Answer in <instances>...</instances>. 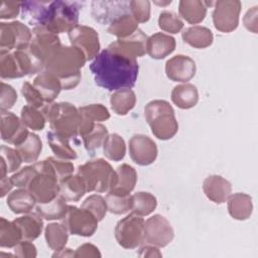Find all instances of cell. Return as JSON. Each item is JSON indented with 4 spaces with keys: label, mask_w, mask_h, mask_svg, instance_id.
Segmentation results:
<instances>
[{
    "label": "cell",
    "mask_w": 258,
    "mask_h": 258,
    "mask_svg": "<svg viewBox=\"0 0 258 258\" xmlns=\"http://www.w3.org/2000/svg\"><path fill=\"white\" fill-rule=\"evenodd\" d=\"M130 14L138 23L147 22L150 18V2L147 0L130 1Z\"/></svg>",
    "instance_id": "49"
},
{
    "label": "cell",
    "mask_w": 258,
    "mask_h": 258,
    "mask_svg": "<svg viewBox=\"0 0 258 258\" xmlns=\"http://www.w3.org/2000/svg\"><path fill=\"white\" fill-rule=\"evenodd\" d=\"M90 70L97 86L118 91L135 86L139 66L136 58L108 46L94 58Z\"/></svg>",
    "instance_id": "1"
},
{
    "label": "cell",
    "mask_w": 258,
    "mask_h": 258,
    "mask_svg": "<svg viewBox=\"0 0 258 258\" xmlns=\"http://www.w3.org/2000/svg\"><path fill=\"white\" fill-rule=\"evenodd\" d=\"M21 121L23 124L33 130V131H39L42 130L45 126V118L42 114V112L38 111L37 108H34L32 106L26 105L21 109Z\"/></svg>",
    "instance_id": "44"
},
{
    "label": "cell",
    "mask_w": 258,
    "mask_h": 258,
    "mask_svg": "<svg viewBox=\"0 0 258 258\" xmlns=\"http://www.w3.org/2000/svg\"><path fill=\"white\" fill-rule=\"evenodd\" d=\"M104 155L113 161H120L126 154L124 139L117 133L109 134L103 144Z\"/></svg>",
    "instance_id": "39"
},
{
    "label": "cell",
    "mask_w": 258,
    "mask_h": 258,
    "mask_svg": "<svg viewBox=\"0 0 258 258\" xmlns=\"http://www.w3.org/2000/svg\"><path fill=\"white\" fill-rule=\"evenodd\" d=\"M112 110L120 116H124L131 111L136 104V95L131 89L115 91L110 98Z\"/></svg>",
    "instance_id": "33"
},
{
    "label": "cell",
    "mask_w": 258,
    "mask_h": 258,
    "mask_svg": "<svg viewBox=\"0 0 258 258\" xmlns=\"http://www.w3.org/2000/svg\"><path fill=\"white\" fill-rule=\"evenodd\" d=\"M207 9L205 1L181 0L178 4L179 16L190 24L202 22L207 15Z\"/></svg>",
    "instance_id": "30"
},
{
    "label": "cell",
    "mask_w": 258,
    "mask_h": 258,
    "mask_svg": "<svg viewBox=\"0 0 258 258\" xmlns=\"http://www.w3.org/2000/svg\"><path fill=\"white\" fill-rule=\"evenodd\" d=\"M68 207L69 206L67 205V201L62 197L57 196L55 199L48 203L37 204L34 209L35 213L38 214L42 219L52 221L62 220L67 214Z\"/></svg>",
    "instance_id": "32"
},
{
    "label": "cell",
    "mask_w": 258,
    "mask_h": 258,
    "mask_svg": "<svg viewBox=\"0 0 258 258\" xmlns=\"http://www.w3.org/2000/svg\"><path fill=\"white\" fill-rule=\"evenodd\" d=\"M181 37L185 43L195 48H206L213 43L214 35L213 32L205 26L194 25L185 28Z\"/></svg>",
    "instance_id": "28"
},
{
    "label": "cell",
    "mask_w": 258,
    "mask_h": 258,
    "mask_svg": "<svg viewBox=\"0 0 258 258\" xmlns=\"http://www.w3.org/2000/svg\"><path fill=\"white\" fill-rule=\"evenodd\" d=\"M32 31L20 21L0 23V51L23 49L29 46Z\"/></svg>",
    "instance_id": "9"
},
{
    "label": "cell",
    "mask_w": 258,
    "mask_h": 258,
    "mask_svg": "<svg viewBox=\"0 0 258 258\" xmlns=\"http://www.w3.org/2000/svg\"><path fill=\"white\" fill-rule=\"evenodd\" d=\"M29 131L15 114L9 111H1V138L3 141L15 146L22 143Z\"/></svg>",
    "instance_id": "16"
},
{
    "label": "cell",
    "mask_w": 258,
    "mask_h": 258,
    "mask_svg": "<svg viewBox=\"0 0 258 258\" xmlns=\"http://www.w3.org/2000/svg\"><path fill=\"white\" fill-rule=\"evenodd\" d=\"M242 3L239 0H220L215 2L213 22L217 30L223 33L234 31L239 24Z\"/></svg>",
    "instance_id": "11"
},
{
    "label": "cell",
    "mask_w": 258,
    "mask_h": 258,
    "mask_svg": "<svg viewBox=\"0 0 258 258\" xmlns=\"http://www.w3.org/2000/svg\"><path fill=\"white\" fill-rule=\"evenodd\" d=\"M7 206L14 214H28L36 206V201L26 188H18L7 197Z\"/></svg>",
    "instance_id": "29"
},
{
    "label": "cell",
    "mask_w": 258,
    "mask_h": 258,
    "mask_svg": "<svg viewBox=\"0 0 258 258\" xmlns=\"http://www.w3.org/2000/svg\"><path fill=\"white\" fill-rule=\"evenodd\" d=\"M86 61V55L78 47L59 44L47 54L44 71L59 79L62 90H71L79 85L82 78L81 69Z\"/></svg>",
    "instance_id": "2"
},
{
    "label": "cell",
    "mask_w": 258,
    "mask_h": 258,
    "mask_svg": "<svg viewBox=\"0 0 258 258\" xmlns=\"http://www.w3.org/2000/svg\"><path fill=\"white\" fill-rule=\"evenodd\" d=\"M35 166L34 164L25 166L21 168L19 171L14 173L10 178L14 184V186L19 187V188H26L28 182L30 181L31 177L35 173Z\"/></svg>",
    "instance_id": "53"
},
{
    "label": "cell",
    "mask_w": 258,
    "mask_h": 258,
    "mask_svg": "<svg viewBox=\"0 0 258 258\" xmlns=\"http://www.w3.org/2000/svg\"><path fill=\"white\" fill-rule=\"evenodd\" d=\"M130 13V1H93L92 16L101 24H111L118 17Z\"/></svg>",
    "instance_id": "15"
},
{
    "label": "cell",
    "mask_w": 258,
    "mask_h": 258,
    "mask_svg": "<svg viewBox=\"0 0 258 258\" xmlns=\"http://www.w3.org/2000/svg\"><path fill=\"white\" fill-rule=\"evenodd\" d=\"M80 8L79 2L50 1L46 22L43 27L55 34L69 33L78 26Z\"/></svg>",
    "instance_id": "7"
},
{
    "label": "cell",
    "mask_w": 258,
    "mask_h": 258,
    "mask_svg": "<svg viewBox=\"0 0 258 258\" xmlns=\"http://www.w3.org/2000/svg\"><path fill=\"white\" fill-rule=\"evenodd\" d=\"M175 39L169 34L156 32L147 38L146 51L154 59H162L175 48Z\"/></svg>",
    "instance_id": "22"
},
{
    "label": "cell",
    "mask_w": 258,
    "mask_h": 258,
    "mask_svg": "<svg viewBox=\"0 0 258 258\" xmlns=\"http://www.w3.org/2000/svg\"><path fill=\"white\" fill-rule=\"evenodd\" d=\"M81 117L94 123L106 121L110 118L108 109L102 104H91L79 108Z\"/></svg>",
    "instance_id": "45"
},
{
    "label": "cell",
    "mask_w": 258,
    "mask_h": 258,
    "mask_svg": "<svg viewBox=\"0 0 258 258\" xmlns=\"http://www.w3.org/2000/svg\"><path fill=\"white\" fill-rule=\"evenodd\" d=\"M138 29V22L130 13L124 14L109 24L108 32L118 38H125Z\"/></svg>",
    "instance_id": "38"
},
{
    "label": "cell",
    "mask_w": 258,
    "mask_h": 258,
    "mask_svg": "<svg viewBox=\"0 0 258 258\" xmlns=\"http://www.w3.org/2000/svg\"><path fill=\"white\" fill-rule=\"evenodd\" d=\"M0 153H1V158L6 163L8 173L16 171L20 167L21 163L23 162L22 158L16 148L14 149L9 146L2 145L0 148Z\"/></svg>",
    "instance_id": "48"
},
{
    "label": "cell",
    "mask_w": 258,
    "mask_h": 258,
    "mask_svg": "<svg viewBox=\"0 0 258 258\" xmlns=\"http://www.w3.org/2000/svg\"><path fill=\"white\" fill-rule=\"evenodd\" d=\"M42 114L49 122L50 129L67 140L75 139L79 135L81 114L79 109L71 103H47L42 107Z\"/></svg>",
    "instance_id": "3"
},
{
    "label": "cell",
    "mask_w": 258,
    "mask_h": 258,
    "mask_svg": "<svg viewBox=\"0 0 258 258\" xmlns=\"http://www.w3.org/2000/svg\"><path fill=\"white\" fill-rule=\"evenodd\" d=\"M228 212L230 216L239 221L250 218L253 211L252 198L244 192H236L228 198Z\"/></svg>",
    "instance_id": "24"
},
{
    "label": "cell",
    "mask_w": 258,
    "mask_h": 258,
    "mask_svg": "<svg viewBox=\"0 0 258 258\" xmlns=\"http://www.w3.org/2000/svg\"><path fill=\"white\" fill-rule=\"evenodd\" d=\"M74 257H101V253L95 245L86 243L78 247Z\"/></svg>",
    "instance_id": "56"
},
{
    "label": "cell",
    "mask_w": 258,
    "mask_h": 258,
    "mask_svg": "<svg viewBox=\"0 0 258 258\" xmlns=\"http://www.w3.org/2000/svg\"><path fill=\"white\" fill-rule=\"evenodd\" d=\"M97 218L88 210L69 206L66 216L62 218V224L72 235L91 237L98 228Z\"/></svg>",
    "instance_id": "10"
},
{
    "label": "cell",
    "mask_w": 258,
    "mask_h": 258,
    "mask_svg": "<svg viewBox=\"0 0 258 258\" xmlns=\"http://www.w3.org/2000/svg\"><path fill=\"white\" fill-rule=\"evenodd\" d=\"M144 224L142 216L131 213L118 221L115 227V238L125 249H134L144 240Z\"/></svg>",
    "instance_id": "8"
},
{
    "label": "cell",
    "mask_w": 258,
    "mask_h": 258,
    "mask_svg": "<svg viewBox=\"0 0 258 258\" xmlns=\"http://www.w3.org/2000/svg\"><path fill=\"white\" fill-rule=\"evenodd\" d=\"M197 67L192 58L187 55L177 54L165 63V74L173 82L186 83L196 75Z\"/></svg>",
    "instance_id": "17"
},
{
    "label": "cell",
    "mask_w": 258,
    "mask_h": 258,
    "mask_svg": "<svg viewBox=\"0 0 258 258\" xmlns=\"http://www.w3.org/2000/svg\"><path fill=\"white\" fill-rule=\"evenodd\" d=\"M59 44L60 40L57 34L45 27L39 26L32 29V38L28 47L32 52L45 61L47 54Z\"/></svg>",
    "instance_id": "18"
},
{
    "label": "cell",
    "mask_w": 258,
    "mask_h": 258,
    "mask_svg": "<svg viewBox=\"0 0 258 258\" xmlns=\"http://www.w3.org/2000/svg\"><path fill=\"white\" fill-rule=\"evenodd\" d=\"M22 2L19 1H3L0 8L1 19H12L15 18L21 9Z\"/></svg>",
    "instance_id": "54"
},
{
    "label": "cell",
    "mask_w": 258,
    "mask_h": 258,
    "mask_svg": "<svg viewBox=\"0 0 258 258\" xmlns=\"http://www.w3.org/2000/svg\"><path fill=\"white\" fill-rule=\"evenodd\" d=\"M174 237L169 221L161 215H153L144 224V240L146 244L159 248L167 246Z\"/></svg>",
    "instance_id": "12"
},
{
    "label": "cell",
    "mask_w": 258,
    "mask_h": 258,
    "mask_svg": "<svg viewBox=\"0 0 258 258\" xmlns=\"http://www.w3.org/2000/svg\"><path fill=\"white\" fill-rule=\"evenodd\" d=\"M171 101L180 109H190L199 101V92L195 85L184 83L177 85L171 92Z\"/></svg>",
    "instance_id": "27"
},
{
    "label": "cell",
    "mask_w": 258,
    "mask_h": 258,
    "mask_svg": "<svg viewBox=\"0 0 258 258\" xmlns=\"http://www.w3.org/2000/svg\"><path fill=\"white\" fill-rule=\"evenodd\" d=\"M21 93L25 98L29 106L34 108H42L44 106V100L37 89L28 82H24L21 86Z\"/></svg>",
    "instance_id": "50"
},
{
    "label": "cell",
    "mask_w": 258,
    "mask_h": 258,
    "mask_svg": "<svg viewBox=\"0 0 258 258\" xmlns=\"http://www.w3.org/2000/svg\"><path fill=\"white\" fill-rule=\"evenodd\" d=\"M156 143L147 135L135 134L129 140V154L131 159L138 165L152 164L157 157Z\"/></svg>",
    "instance_id": "14"
},
{
    "label": "cell",
    "mask_w": 258,
    "mask_h": 258,
    "mask_svg": "<svg viewBox=\"0 0 258 258\" xmlns=\"http://www.w3.org/2000/svg\"><path fill=\"white\" fill-rule=\"evenodd\" d=\"M47 159L50 162L58 180H61L64 177L73 174L75 167H74V164L71 161L60 159V158H57V157H52V156L48 157Z\"/></svg>",
    "instance_id": "51"
},
{
    "label": "cell",
    "mask_w": 258,
    "mask_h": 258,
    "mask_svg": "<svg viewBox=\"0 0 258 258\" xmlns=\"http://www.w3.org/2000/svg\"><path fill=\"white\" fill-rule=\"evenodd\" d=\"M108 135V129L104 125L96 123L94 128L82 137L86 150L93 154L96 149L100 148L104 144Z\"/></svg>",
    "instance_id": "42"
},
{
    "label": "cell",
    "mask_w": 258,
    "mask_h": 258,
    "mask_svg": "<svg viewBox=\"0 0 258 258\" xmlns=\"http://www.w3.org/2000/svg\"><path fill=\"white\" fill-rule=\"evenodd\" d=\"M75 255V252H73L72 251V249H70V248H63V249H61V250H59V251H56L53 255H52V257H73Z\"/></svg>",
    "instance_id": "60"
},
{
    "label": "cell",
    "mask_w": 258,
    "mask_h": 258,
    "mask_svg": "<svg viewBox=\"0 0 258 258\" xmlns=\"http://www.w3.org/2000/svg\"><path fill=\"white\" fill-rule=\"evenodd\" d=\"M47 246L53 251H59L66 247L69 238V232L63 224L51 223L45 227L44 231Z\"/></svg>",
    "instance_id": "35"
},
{
    "label": "cell",
    "mask_w": 258,
    "mask_h": 258,
    "mask_svg": "<svg viewBox=\"0 0 258 258\" xmlns=\"http://www.w3.org/2000/svg\"><path fill=\"white\" fill-rule=\"evenodd\" d=\"M15 148L19 152L23 162L32 163L35 162L40 155L42 149V142L37 134L29 132L26 139L19 145L15 146Z\"/></svg>",
    "instance_id": "34"
},
{
    "label": "cell",
    "mask_w": 258,
    "mask_h": 258,
    "mask_svg": "<svg viewBox=\"0 0 258 258\" xmlns=\"http://www.w3.org/2000/svg\"><path fill=\"white\" fill-rule=\"evenodd\" d=\"M243 22L249 31L257 33V6H254L247 11L243 18Z\"/></svg>",
    "instance_id": "57"
},
{
    "label": "cell",
    "mask_w": 258,
    "mask_h": 258,
    "mask_svg": "<svg viewBox=\"0 0 258 258\" xmlns=\"http://www.w3.org/2000/svg\"><path fill=\"white\" fill-rule=\"evenodd\" d=\"M13 186H14V184H13L10 177L5 176V177L1 178V186H0V188H1V192H0L1 198L5 197L12 189Z\"/></svg>",
    "instance_id": "59"
},
{
    "label": "cell",
    "mask_w": 258,
    "mask_h": 258,
    "mask_svg": "<svg viewBox=\"0 0 258 258\" xmlns=\"http://www.w3.org/2000/svg\"><path fill=\"white\" fill-rule=\"evenodd\" d=\"M14 255L17 257H24V258H34L37 255L35 246L29 240L20 241L14 247Z\"/></svg>",
    "instance_id": "55"
},
{
    "label": "cell",
    "mask_w": 258,
    "mask_h": 258,
    "mask_svg": "<svg viewBox=\"0 0 258 258\" xmlns=\"http://www.w3.org/2000/svg\"><path fill=\"white\" fill-rule=\"evenodd\" d=\"M145 119L152 134L160 140L171 139L178 131L174 110L165 100H153L144 108Z\"/></svg>",
    "instance_id": "4"
},
{
    "label": "cell",
    "mask_w": 258,
    "mask_h": 258,
    "mask_svg": "<svg viewBox=\"0 0 258 258\" xmlns=\"http://www.w3.org/2000/svg\"><path fill=\"white\" fill-rule=\"evenodd\" d=\"M203 190L206 197L215 204L225 203L232 192V184L221 175H210L203 182Z\"/></svg>",
    "instance_id": "20"
},
{
    "label": "cell",
    "mask_w": 258,
    "mask_h": 258,
    "mask_svg": "<svg viewBox=\"0 0 258 258\" xmlns=\"http://www.w3.org/2000/svg\"><path fill=\"white\" fill-rule=\"evenodd\" d=\"M50 1H24L21 4V17L34 27H43L49 9Z\"/></svg>",
    "instance_id": "21"
},
{
    "label": "cell",
    "mask_w": 258,
    "mask_h": 258,
    "mask_svg": "<svg viewBox=\"0 0 258 258\" xmlns=\"http://www.w3.org/2000/svg\"><path fill=\"white\" fill-rule=\"evenodd\" d=\"M170 3H171V1H167V2H155V4H157V5H161V6L168 5V4H170Z\"/></svg>",
    "instance_id": "61"
},
{
    "label": "cell",
    "mask_w": 258,
    "mask_h": 258,
    "mask_svg": "<svg viewBox=\"0 0 258 258\" xmlns=\"http://www.w3.org/2000/svg\"><path fill=\"white\" fill-rule=\"evenodd\" d=\"M132 213L142 217L150 215L157 206L156 198L147 191H138L132 195Z\"/></svg>",
    "instance_id": "40"
},
{
    "label": "cell",
    "mask_w": 258,
    "mask_h": 258,
    "mask_svg": "<svg viewBox=\"0 0 258 258\" xmlns=\"http://www.w3.org/2000/svg\"><path fill=\"white\" fill-rule=\"evenodd\" d=\"M13 222L19 227L23 239L29 241L38 238L43 229L42 218L36 213L19 217Z\"/></svg>",
    "instance_id": "31"
},
{
    "label": "cell",
    "mask_w": 258,
    "mask_h": 258,
    "mask_svg": "<svg viewBox=\"0 0 258 258\" xmlns=\"http://www.w3.org/2000/svg\"><path fill=\"white\" fill-rule=\"evenodd\" d=\"M0 76L2 79L23 77L19 62L13 51H0Z\"/></svg>",
    "instance_id": "41"
},
{
    "label": "cell",
    "mask_w": 258,
    "mask_h": 258,
    "mask_svg": "<svg viewBox=\"0 0 258 258\" xmlns=\"http://www.w3.org/2000/svg\"><path fill=\"white\" fill-rule=\"evenodd\" d=\"M138 255L140 257H161L162 256V254L159 252L156 246L149 245V244L141 247Z\"/></svg>",
    "instance_id": "58"
},
{
    "label": "cell",
    "mask_w": 258,
    "mask_h": 258,
    "mask_svg": "<svg viewBox=\"0 0 258 258\" xmlns=\"http://www.w3.org/2000/svg\"><path fill=\"white\" fill-rule=\"evenodd\" d=\"M87 192L84 179L77 173L59 180V196L67 202H78Z\"/></svg>",
    "instance_id": "26"
},
{
    "label": "cell",
    "mask_w": 258,
    "mask_h": 258,
    "mask_svg": "<svg viewBox=\"0 0 258 258\" xmlns=\"http://www.w3.org/2000/svg\"><path fill=\"white\" fill-rule=\"evenodd\" d=\"M115 170L117 173V181L108 192L130 195L137 182V172L135 168L127 163H123Z\"/></svg>",
    "instance_id": "25"
},
{
    "label": "cell",
    "mask_w": 258,
    "mask_h": 258,
    "mask_svg": "<svg viewBox=\"0 0 258 258\" xmlns=\"http://www.w3.org/2000/svg\"><path fill=\"white\" fill-rule=\"evenodd\" d=\"M32 85L40 93L46 104L52 103L62 90L59 79L47 71H42L36 76Z\"/></svg>",
    "instance_id": "23"
},
{
    "label": "cell",
    "mask_w": 258,
    "mask_h": 258,
    "mask_svg": "<svg viewBox=\"0 0 258 258\" xmlns=\"http://www.w3.org/2000/svg\"><path fill=\"white\" fill-rule=\"evenodd\" d=\"M33 164L36 170L26 189L33 196L37 204L48 203L59 196V180L47 158Z\"/></svg>",
    "instance_id": "5"
},
{
    "label": "cell",
    "mask_w": 258,
    "mask_h": 258,
    "mask_svg": "<svg viewBox=\"0 0 258 258\" xmlns=\"http://www.w3.org/2000/svg\"><path fill=\"white\" fill-rule=\"evenodd\" d=\"M81 207L90 211L97 218V220L99 222L102 221L105 218V216L108 212V207H107L106 200L100 195L89 196L83 202Z\"/></svg>",
    "instance_id": "46"
},
{
    "label": "cell",
    "mask_w": 258,
    "mask_h": 258,
    "mask_svg": "<svg viewBox=\"0 0 258 258\" xmlns=\"http://www.w3.org/2000/svg\"><path fill=\"white\" fill-rule=\"evenodd\" d=\"M48 145L57 158L64 160H74L77 158V152L71 147L70 141L62 138L52 130L46 133Z\"/></svg>",
    "instance_id": "36"
},
{
    "label": "cell",
    "mask_w": 258,
    "mask_h": 258,
    "mask_svg": "<svg viewBox=\"0 0 258 258\" xmlns=\"http://www.w3.org/2000/svg\"><path fill=\"white\" fill-rule=\"evenodd\" d=\"M22 239V233L13 221L0 219V246L2 248H14Z\"/></svg>",
    "instance_id": "37"
},
{
    "label": "cell",
    "mask_w": 258,
    "mask_h": 258,
    "mask_svg": "<svg viewBox=\"0 0 258 258\" xmlns=\"http://www.w3.org/2000/svg\"><path fill=\"white\" fill-rule=\"evenodd\" d=\"M68 34L71 44L81 49L87 60H91L99 54V35L94 28L87 25H78Z\"/></svg>",
    "instance_id": "13"
},
{
    "label": "cell",
    "mask_w": 258,
    "mask_h": 258,
    "mask_svg": "<svg viewBox=\"0 0 258 258\" xmlns=\"http://www.w3.org/2000/svg\"><path fill=\"white\" fill-rule=\"evenodd\" d=\"M158 26L168 33H177L183 28V22L178 15L172 11H163L158 17Z\"/></svg>",
    "instance_id": "47"
},
{
    "label": "cell",
    "mask_w": 258,
    "mask_h": 258,
    "mask_svg": "<svg viewBox=\"0 0 258 258\" xmlns=\"http://www.w3.org/2000/svg\"><path fill=\"white\" fill-rule=\"evenodd\" d=\"M146 34L138 28L133 34L125 38H118L116 41L112 42L109 46L129 55L134 58L143 56L146 51V43H147Z\"/></svg>",
    "instance_id": "19"
},
{
    "label": "cell",
    "mask_w": 258,
    "mask_h": 258,
    "mask_svg": "<svg viewBox=\"0 0 258 258\" xmlns=\"http://www.w3.org/2000/svg\"><path fill=\"white\" fill-rule=\"evenodd\" d=\"M108 211L115 215H123L132 210L133 202L131 195H119L108 192L106 198Z\"/></svg>",
    "instance_id": "43"
},
{
    "label": "cell",
    "mask_w": 258,
    "mask_h": 258,
    "mask_svg": "<svg viewBox=\"0 0 258 258\" xmlns=\"http://www.w3.org/2000/svg\"><path fill=\"white\" fill-rule=\"evenodd\" d=\"M17 101V93L15 89L2 82L1 83V96H0V105L1 111H8L11 109Z\"/></svg>",
    "instance_id": "52"
},
{
    "label": "cell",
    "mask_w": 258,
    "mask_h": 258,
    "mask_svg": "<svg viewBox=\"0 0 258 258\" xmlns=\"http://www.w3.org/2000/svg\"><path fill=\"white\" fill-rule=\"evenodd\" d=\"M77 173L84 179L87 192H108L117 181L116 170L103 158L89 160L80 165Z\"/></svg>",
    "instance_id": "6"
}]
</instances>
